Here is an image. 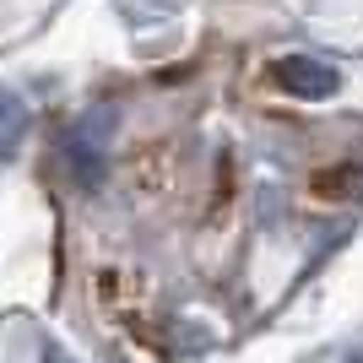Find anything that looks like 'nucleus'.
<instances>
[{
	"mask_svg": "<svg viewBox=\"0 0 363 363\" xmlns=\"http://www.w3.org/2000/svg\"><path fill=\"white\" fill-rule=\"evenodd\" d=\"M277 87L293 92V98L320 104V98H331V92L342 87V76L325 60H315V55H288V60H277Z\"/></svg>",
	"mask_w": 363,
	"mask_h": 363,
	"instance_id": "obj_1",
	"label": "nucleus"
},
{
	"mask_svg": "<svg viewBox=\"0 0 363 363\" xmlns=\"http://www.w3.org/2000/svg\"><path fill=\"white\" fill-rule=\"evenodd\" d=\"M65 157H71L76 184H98V179H104V136L92 141V120L82 125V130H71V141H65Z\"/></svg>",
	"mask_w": 363,
	"mask_h": 363,
	"instance_id": "obj_2",
	"label": "nucleus"
},
{
	"mask_svg": "<svg viewBox=\"0 0 363 363\" xmlns=\"http://www.w3.org/2000/svg\"><path fill=\"white\" fill-rule=\"evenodd\" d=\"M22 136H28V104L11 87H0V157H11Z\"/></svg>",
	"mask_w": 363,
	"mask_h": 363,
	"instance_id": "obj_3",
	"label": "nucleus"
}]
</instances>
